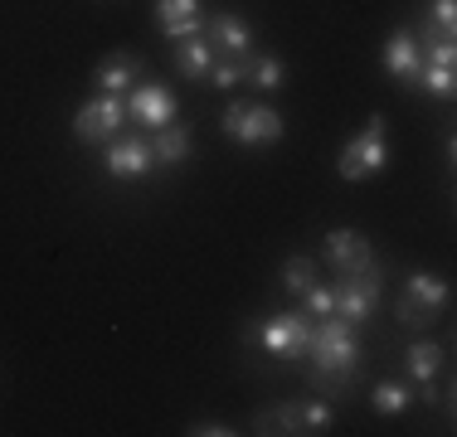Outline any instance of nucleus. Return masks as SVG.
<instances>
[{"label": "nucleus", "instance_id": "nucleus-19", "mask_svg": "<svg viewBox=\"0 0 457 437\" xmlns=\"http://www.w3.org/2000/svg\"><path fill=\"white\" fill-rule=\"evenodd\" d=\"M370 403H375L379 418H399V413L413 403V389L404 384V379H385V384L370 389Z\"/></svg>", "mask_w": 457, "mask_h": 437}, {"label": "nucleus", "instance_id": "nucleus-3", "mask_svg": "<svg viewBox=\"0 0 457 437\" xmlns=\"http://www.w3.org/2000/svg\"><path fill=\"white\" fill-rule=\"evenodd\" d=\"M453 301V287L443 277H433V272H409L404 287H399V326H409V331H423V326H433L443 311H448Z\"/></svg>", "mask_w": 457, "mask_h": 437}, {"label": "nucleus", "instance_id": "nucleus-13", "mask_svg": "<svg viewBox=\"0 0 457 437\" xmlns=\"http://www.w3.org/2000/svg\"><path fill=\"white\" fill-rule=\"evenodd\" d=\"M156 29L166 39H190L204 29V0H156Z\"/></svg>", "mask_w": 457, "mask_h": 437}, {"label": "nucleus", "instance_id": "nucleus-21", "mask_svg": "<svg viewBox=\"0 0 457 437\" xmlns=\"http://www.w3.org/2000/svg\"><path fill=\"white\" fill-rule=\"evenodd\" d=\"M248 83H253V87H263V93H278V87L287 83V63L273 59V54H263V59L253 54V69H248Z\"/></svg>", "mask_w": 457, "mask_h": 437}, {"label": "nucleus", "instance_id": "nucleus-18", "mask_svg": "<svg viewBox=\"0 0 457 437\" xmlns=\"http://www.w3.org/2000/svg\"><path fill=\"white\" fill-rule=\"evenodd\" d=\"M413 87H419V93H428V97H453V93H457V63H433V59H423V69H419V78H413Z\"/></svg>", "mask_w": 457, "mask_h": 437}, {"label": "nucleus", "instance_id": "nucleus-1", "mask_svg": "<svg viewBox=\"0 0 457 437\" xmlns=\"http://www.w3.org/2000/svg\"><path fill=\"white\" fill-rule=\"evenodd\" d=\"M312 389H326V393H345L361 369V335H355L351 321L341 316H321L312 321Z\"/></svg>", "mask_w": 457, "mask_h": 437}, {"label": "nucleus", "instance_id": "nucleus-22", "mask_svg": "<svg viewBox=\"0 0 457 437\" xmlns=\"http://www.w3.org/2000/svg\"><path fill=\"white\" fill-rule=\"evenodd\" d=\"M312 282H317V258H287L282 262V287L292 292V297H297V292H307Z\"/></svg>", "mask_w": 457, "mask_h": 437}, {"label": "nucleus", "instance_id": "nucleus-24", "mask_svg": "<svg viewBox=\"0 0 457 437\" xmlns=\"http://www.w3.org/2000/svg\"><path fill=\"white\" fill-rule=\"evenodd\" d=\"M331 408L317 399H302V433H312V437H321V433H331Z\"/></svg>", "mask_w": 457, "mask_h": 437}, {"label": "nucleus", "instance_id": "nucleus-5", "mask_svg": "<svg viewBox=\"0 0 457 437\" xmlns=\"http://www.w3.org/2000/svg\"><path fill=\"white\" fill-rule=\"evenodd\" d=\"M379 292H385V268H379V262H370V268H361V272H341V277H336V287H331L336 316H341V321H351V326H361L365 316L375 311Z\"/></svg>", "mask_w": 457, "mask_h": 437}, {"label": "nucleus", "instance_id": "nucleus-16", "mask_svg": "<svg viewBox=\"0 0 457 437\" xmlns=\"http://www.w3.org/2000/svg\"><path fill=\"white\" fill-rule=\"evenodd\" d=\"M443 359H448V355H443L438 341H413V345L404 350V369H409V379H413L419 389L433 384V379L443 375Z\"/></svg>", "mask_w": 457, "mask_h": 437}, {"label": "nucleus", "instance_id": "nucleus-4", "mask_svg": "<svg viewBox=\"0 0 457 437\" xmlns=\"http://www.w3.org/2000/svg\"><path fill=\"white\" fill-rule=\"evenodd\" d=\"M220 131L228 141H238V146L258 151V146H278L287 122H282V112H273L263 103H228L220 117Z\"/></svg>", "mask_w": 457, "mask_h": 437}, {"label": "nucleus", "instance_id": "nucleus-6", "mask_svg": "<svg viewBox=\"0 0 457 437\" xmlns=\"http://www.w3.org/2000/svg\"><path fill=\"white\" fill-rule=\"evenodd\" d=\"M122 122H127L122 93H97L88 103H79V112H73V136L88 141V146H107V141L122 131Z\"/></svg>", "mask_w": 457, "mask_h": 437}, {"label": "nucleus", "instance_id": "nucleus-23", "mask_svg": "<svg viewBox=\"0 0 457 437\" xmlns=\"http://www.w3.org/2000/svg\"><path fill=\"white\" fill-rule=\"evenodd\" d=\"M297 301H302V311H312V321H321V316H331V311H336L331 287H321V282H312L307 292H297Z\"/></svg>", "mask_w": 457, "mask_h": 437}, {"label": "nucleus", "instance_id": "nucleus-11", "mask_svg": "<svg viewBox=\"0 0 457 437\" xmlns=\"http://www.w3.org/2000/svg\"><path fill=\"white\" fill-rule=\"evenodd\" d=\"M326 268L341 277V272H361V268H370L375 262V253H370V238L365 234H355V228H331L326 234Z\"/></svg>", "mask_w": 457, "mask_h": 437}, {"label": "nucleus", "instance_id": "nucleus-7", "mask_svg": "<svg viewBox=\"0 0 457 437\" xmlns=\"http://www.w3.org/2000/svg\"><path fill=\"white\" fill-rule=\"evenodd\" d=\"M258 345H263L268 355H278V359H302L312 350V316L282 311V316H273V321H263L258 326Z\"/></svg>", "mask_w": 457, "mask_h": 437}, {"label": "nucleus", "instance_id": "nucleus-10", "mask_svg": "<svg viewBox=\"0 0 457 437\" xmlns=\"http://www.w3.org/2000/svg\"><path fill=\"white\" fill-rule=\"evenodd\" d=\"M200 35L210 39V49L224 54V59H244V54H253V29H248V20L228 15V10H220V15L204 20Z\"/></svg>", "mask_w": 457, "mask_h": 437}, {"label": "nucleus", "instance_id": "nucleus-20", "mask_svg": "<svg viewBox=\"0 0 457 437\" xmlns=\"http://www.w3.org/2000/svg\"><path fill=\"white\" fill-rule=\"evenodd\" d=\"M248 69H253V54H244V59H224V54H220L204 83H214V87H224V93H234L238 83H248Z\"/></svg>", "mask_w": 457, "mask_h": 437}, {"label": "nucleus", "instance_id": "nucleus-25", "mask_svg": "<svg viewBox=\"0 0 457 437\" xmlns=\"http://www.w3.org/2000/svg\"><path fill=\"white\" fill-rule=\"evenodd\" d=\"M185 433H190V437H234V428L220 423V418H200V423H190Z\"/></svg>", "mask_w": 457, "mask_h": 437}, {"label": "nucleus", "instance_id": "nucleus-14", "mask_svg": "<svg viewBox=\"0 0 457 437\" xmlns=\"http://www.w3.org/2000/svg\"><path fill=\"white\" fill-rule=\"evenodd\" d=\"M137 78H141V54H132V49L107 54L93 69V83L103 87V93H127V87H137Z\"/></svg>", "mask_w": 457, "mask_h": 437}, {"label": "nucleus", "instance_id": "nucleus-2", "mask_svg": "<svg viewBox=\"0 0 457 437\" xmlns=\"http://www.w3.org/2000/svg\"><path fill=\"white\" fill-rule=\"evenodd\" d=\"M389 170V136H385V117L370 112L365 127L355 131L351 141L336 156V175L341 180H375V175Z\"/></svg>", "mask_w": 457, "mask_h": 437}, {"label": "nucleus", "instance_id": "nucleus-17", "mask_svg": "<svg viewBox=\"0 0 457 437\" xmlns=\"http://www.w3.org/2000/svg\"><path fill=\"white\" fill-rule=\"evenodd\" d=\"M190 151H195V136L180 122L161 127L156 136H151V156H156V166H185V161H190Z\"/></svg>", "mask_w": 457, "mask_h": 437}, {"label": "nucleus", "instance_id": "nucleus-8", "mask_svg": "<svg viewBox=\"0 0 457 437\" xmlns=\"http://www.w3.org/2000/svg\"><path fill=\"white\" fill-rule=\"evenodd\" d=\"M127 122H137L141 131H161L176 122V93L161 83H137L127 97Z\"/></svg>", "mask_w": 457, "mask_h": 437}, {"label": "nucleus", "instance_id": "nucleus-12", "mask_svg": "<svg viewBox=\"0 0 457 437\" xmlns=\"http://www.w3.org/2000/svg\"><path fill=\"white\" fill-rule=\"evenodd\" d=\"M419 69H423V44H419V35H413V29H395V35L385 39V73L395 83H409L413 87Z\"/></svg>", "mask_w": 457, "mask_h": 437}, {"label": "nucleus", "instance_id": "nucleus-9", "mask_svg": "<svg viewBox=\"0 0 457 437\" xmlns=\"http://www.w3.org/2000/svg\"><path fill=\"white\" fill-rule=\"evenodd\" d=\"M151 166H156L151 136H112L103 146V170L112 180H141V175H151Z\"/></svg>", "mask_w": 457, "mask_h": 437}, {"label": "nucleus", "instance_id": "nucleus-15", "mask_svg": "<svg viewBox=\"0 0 457 437\" xmlns=\"http://www.w3.org/2000/svg\"><path fill=\"white\" fill-rule=\"evenodd\" d=\"M214 59L220 54L210 49V39L204 35H190V39H176V69H180V78H210V69H214Z\"/></svg>", "mask_w": 457, "mask_h": 437}]
</instances>
